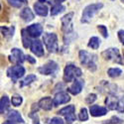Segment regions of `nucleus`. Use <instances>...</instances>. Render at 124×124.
I'll return each instance as SVG.
<instances>
[{
    "mask_svg": "<svg viewBox=\"0 0 124 124\" xmlns=\"http://www.w3.org/2000/svg\"><path fill=\"white\" fill-rule=\"evenodd\" d=\"M54 105H60V104H63V103H67L70 100V97L68 93L66 92H60V93L56 94V96L54 97Z\"/></svg>",
    "mask_w": 124,
    "mask_h": 124,
    "instance_id": "nucleus-14",
    "label": "nucleus"
},
{
    "mask_svg": "<svg viewBox=\"0 0 124 124\" xmlns=\"http://www.w3.org/2000/svg\"><path fill=\"white\" fill-rule=\"evenodd\" d=\"M26 59H27V61H29L30 63H32V64H35V63H36V60H34L31 56H27Z\"/></svg>",
    "mask_w": 124,
    "mask_h": 124,
    "instance_id": "nucleus-38",
    "label": "nucleus"
},
{
    "mask_svg": "<svg viewBox=\"0 0 124 124\" xmlns=\"http://www.w3.org/2000/svg\"><path fill=\"white\" fill-rule=\"evenodd\" d=\"M82 85H84V80H77L76 79L73 82V85L69 87V91L70 92L71 94L77 95V94H78L79 92L81 91Z\"/></svg>",
    "mask_w": 124,
    "mask_h": 124,
    "instance_id": "nucleus-16",
    "label": "nucleus"
},
{
    "mask_svg": "<svg viewBox=\"0 0 124 124\" xmlns=\"http://www.w3.org/2000/svg\"><path fill=\"white\" fill-rule=\"evenodd\" d=\"M102 6L103 5L101 3H93V4H90V5L86 6L84 9V12H82L81 23H88L92 19V17L102 8Z\"/></svg>",
    "mask_w": 124,
    "mask_h": 124,
    "instance_id": "nucleus-2",
    "label": "nucleus"
},
{
    "mask_svg": "<svg viewBox=\"0 0 124 124\" xmlns=\"http://www.w3.org/2000/svg\"><path fill=\"white\" fill-rule=\"evenodd\" d=\"M77 33L75 32H71V33H68V34H65V37H64V41H65V44H69L70 43L71 41H74L76 38H77Z\"/></svg>",
    "mask_w": 124,
    "mask_h": 124,
    "instance_id": "nucleus-30",
    "label": "nucleus"
},
{
    "mask_svg": "<svg viewBox=\"0 0 124 124\" xmlns=\"http://www.w3.org/2000/svg\"><path fill=\"white\" fill-rule=\"evenodd\" d=\"M81 76V70L74 65H68L64 70V80L66 82L73 81L75 78Z\"/></svg>",
    "mask_w": 124,
    "mask_h": 124,
    "instance_id": "nucleus-4",
    "label": "nucleus"
},
{
    "mask_svg": "<svg viewBox=\"0 0 124 124\" xmlns=\"http://www.w3.org/2000/svg\"><path fill=\"white\" fill-rule=\"evenodd\" d=\"M101 56L107 61H112L118 64H122V58L119 54V51L115 48H109L105 51H103Z\"/></svg>",
    "mask_w": 124,
    "mask_h": 124,
    "instance_id": "nucleus-6",
    "label": "nucleus"
},
{
    "mask_svg": "<svg viewBox=\"0 0 124 124\" xmlns=\"http://www.w3.org/2000/svg\"><path fill=\"white\" fill-rule=\"evenodd\" d=\"M73 17H74V13H69L62 18V30L65 32V34L74 32L73 31Z\"/></svg>",
    "mask_w": 124,
    "mask_h": 124,
    "instance_id": "nucleus-7",
    "label": "nucleus"
},
{
    "mask_svg": "<svg viewBox=\"0 0 124 124\" xmlns=\"http://www.w3.org/2000/svg\"><path fill=\"white\" fill-rule=\"evenodd\" d=\"M20 17H21L25 22H30L34 19V13L30 8H24L21 13H20Z\"/></svg>",
    "mask_w": 124,
    "mask_h": 124,
    "instance_id": "nucleus-18",
    "label": "nucleus"
},
{
    "mask_svg": "<svg viewBox=\"0 0 124 124\" xmlns=\"http://www.w3.org/2000/svg\"><path fill=\"white\" fill-rule=\"evenodd\" d=\"M64 10H65V7H64L63 5H62V4L54 5L53 7H52V9H51V15L55 16V15H57V14L61 13L62 11H64Z\"/></svg>",
    "mask_w": 124,
    "mask_h": 124,
    "instance_id": "nucleus-27",
    "label": "nucleus"
},
{
    "mask_svg": "<svg viewBox=\"0 0 124 124\" xmlns=\"http://www.w3.org/2000/svg\"><path fill=\"white\" fill-rule=\"evenodd\" d=\"M7 1L9 2L10 5H12L13 7L16 8H19L27 3V0H7Z\"/></svg>",
    "mask_w": 124,
    "mask_h": 124,
    "instance_id": "nucleus-28",
    "label": "nucleus"
},
{
    "mask_svg": "<svg viewBox=\"0 0 124 124\" xmlns=\"http://www.w3.org/2000/svg\"><path fill=\"white\" fill-rule=\"evenodd\" d=\"M79 61L81 65H84L90 70H95L96 69V56L93 54H90L86 51L81 50L79 51Z\"/></svg>",
    "mask_w": 124,
    "mask_h": 124,
    "instance_id": "nucleus-1",
    "label": "nucleus"
},
{
    "mask_svg": "<svg viewBox=\"0 0 124 124\" xmlns=\"http://www.w3.org/2000/svg\"><path fill=\"white\" fill-rule=\"evenodd\" d=\"M107 74H108V76L110 78H117L122 74V70L120 69H118V68H112V69L108 70Z\"/></svg>",
    "mask_w": 124,
    "mask_h": 124,
    "instance_id": "nucleus-26",
    "label": "nucleus"
},
{
    "mask_svg": "<svg viewBox=\"0 0 124 124\" xmlns=\"http://www.w3.org/2000/svg\"><path fill=\"white\" fill-rule=\"evenodd\" d=\"M118 38H119V41L124 45V30H120L118 31Z\"/></svg>",
    "mask_w": 124,
    "mask_h": 124,
    "instance_id": "nucleus-37",
    "label": "nucleus"
},
{
    "mask_svg": "<svg viewBox=\"0 0 124 124\" xmlns=\"http://www.w3.org/2000/svg\"><path fill=\"white\" fill-rule=\"evenodd\" d=\"M122 122V120L121 119H119L118 117H112L111 119H109V120H107L106 122H104V124H120Z\"/></svg>",
    "mask_w": 124,
    "mask_h": 124,
    "instance_id": "nucleus-34",
    "label": "nucleus"
},
{
    "mask_svg": "<svg viewBox=\"0 0 124 124\" xmlns=\"http://www.w3.org/2000/svg\"><path fill=\"white\" fill-rule=\"evenodd\" d=\"M10 106V102H9V98L5 95V96H2L1 100H0V112L1 114H4V113L8 110Z\"/></svg>",
    "mask_w": 124,
    "mask_h": 124,
    "instance_id": "nucleus-20",
    "label": "nucleus"
},
{
    "mask_svg": "<svg viewBox=\"0 0 124 124\" xmlns=\"http://www.w3.org/2000/svg\"><path fill=\"white\" fill-rule=\"evenodd\" d=\"M121 2H123V3H124V0H121Z\"/></svg>",
    "mask_w": 124,
    "mask_h": 124,
    "instance_id": "nucleus-41",
    "label": "nucleus"
},
{
    "mask_svg": "<svg viewBox=\"0 0 124 124\" xmlns=\"http://www.w3.org/2000/svg\"><path fill=\"white\" fill-rule=\"evenodd\" d=\"M89 111L91 113V115L95 116V117L103 116L107 113V109L105 107H102V106H99V105H91L90 108H89Z\"/></svg>",
    "mask_w": 124,
    "mask_h": 124,
    "instance_id": "nucleus-15",
    "label": "nucleus"
},
{
    "mask_svg": "<svg viewBox=\"0 0 124 124\" xmlns=\"http://www.w3.org/2000/svg\"><path fill=\"white\" fill-rule=\"evenodd\" d=\"M1 32L4 37L11 38L14 34V27H1Z\"/></svg>",
    "mask_w": 124,
    "mask_h": 124,
    "instance_id": "nucleus-23",
    "label": "nucleus"
},
{
    "mask_svg": "<svg viewBox=\"0 0 124 124\" xmlns=\"http://www.w3.org/2000/svg\"><path fill=\"white\" fill-rule=\"evenodd\" d=\"M4 124H12V122H11V121H7V122H5Z\"/></svg>",
    "mask_w": 124,
    "mask_h": 124,
    "instance_id": "nucleus-40",
    "label": "nucleus"
},
{
    "mask_svg": "<svg viewBox=\"0 0 124 124\" xmlns=\"http://www.w3.org/2000/svg\"><path fill=\"white\" fill-rule=\"evenodd\" d=\"M22 101H23V98H22L21 95H19V94H14L12 96V99H11V102H12V104L14 106H20Z\"/></svg>",
    "mask_w": 124,
    "mask_h": 124,
    "instance_id": "nucleus-29",
    "label": "nucleus"
},
{
    "mask_svg": "<svg viewBox=\"0 0 124 124\" xmlns=\"http://www.w3.org/2000/svg\"><path fill=\"white\" fill-rule=\"evenodd\" d=\"M78 118H79L80 121H85V120L88 119V113H87L86 108H81V109H80Z\"/></svg>",
    "mask_w": 124,
    "mask_h": 124,
    "instance_id": "nucleus-31",
    "label": "nucleus"
},
{
    "mask_svg": "<svg viewBox=\"0 0 124 124\" xmlns=\"http://www.w3.org/2000/svg\"><path fill=\"white\" fill-rule=\"evenodd\" d=\"M27 30H22V40H23V46L24 48H29L31 47V44H32V42L30 41L29 39V34H27Z\"/></svg>",
    "mask_w": 124,
    "mask_h": 124,
    "instance_id": "nucleus-22",
    "label": "nucleus"
},
{
    "mask_svg": "<svg viewBox=\"0 0 124 124\" xmlns=\"http://www.w3.org/2000/svg\"><path fill=\"white\" fill-rule=\"evenodd\" d=\"M99 45H100V41L97 37H92L90 38L89 42H88V47L93 49V50H97L99 48Z\"/></svg>",
    "mask_w": 124,
    "mask_h": 124,
    "instance_id": "nucleus-24",
    "label": "nucleus"
},
{
    "mask_svg": "<svg viewBox=\"0 0 124 124\" xmlns=\"http://www.w3.org/2000/svg\"><path fill=\"white\" fill-rule=\"evenodd\" d=\"M38 105L40 108H42L44 110H51L54 105V100H52L51 97H44L39 101Z\"/></svg>",
    "mask_w": 124,
    "mask_h": 124,
    "instance_id": "nucleus-17",
    "label": "nucleus"
},
{
    "mask_svg": "<svg viewBox=\"0 0 124 124\" xmlns=\"http://www.w3.org/2000/svg\"><path fill=\"white\" fill-rule=\"evenodd\" d=\"M105 104L111 110L124 112V103L114 95H108L105 99Z\"/></svg>",
    "mask_w": 124,
    "mask_h": 124,
    "instance_id": "nucleus-5",
    "label": "nucleus"
},
{
    "mask_svg": "<svg viewBox=\"0 0 124 124\" xmlns=\"http://www.w3.org/2000/svg\"><path fill=\"white\" fill-rule=\"evenodd\" d=\"M26 30L28 34L30 35V37H33V38H38L43 33V27L40 24H33L31 26H28Z\"/></svg>",
    "mask_w": 124,
    "mask_h": 124,
    "instance_id": "nucleus-12",
    "label": "nucleus"
},
{
    "mask_svg": "<svg viewBox=\"0 0 124 124\" xmlns=\"http://www.w3.org/2000/svg\"><path fill=\"white\" fill-rule=\"evenodd\" d=\"M36 76L35 75H29L28 77H26L23 80H22V82H21V86H27V85H31L33 81H35L36 80Z\"/></svg>",
    "mask_w": 124,
    "mask_h": 124,
    "instance_id": "nucleus-25",
    "label": "nucleus"
},
{
    "mask_svg": "<svg viewBox=\"0 0 124 124\" xmlns=\"http://www.w3.org/2000/svg\"><path fill=\"white\" fill-rule=\"evenodd\" d=\"M95 99H96V94L91 93V94L87 95V97L85 98V101H86V103H88V104H91L92 102L95 101Z\"/></svg>",
    "mask_w": 124,
    "mask_h": 124,
    "instance_id": "nucleus-35",
    "label": "nucleus"
},
{
    "mask_svg": "<svg viewBox=\"0 0 124 124\" xmlns=\"http://www.w3.org/2000/svg\"><path fill=\"white\" fill-rule=\"evenodd\" d=\"M34 9H35V12L40 16H47L48 10H49L48 6L45 4V1L42 2V0H39L38 2L34 4Z\"/></svg>",
    "mask_w": 124,
    "mask_h": 124,
    "instance_id": "nucleus-13",
    "label": "nucleus"
},
{
    "mask_svg": "<svg viewBox=\"0 0 124 124\" xmlns=\"http://www.w3.org/2000/svg\"><path fill=\"white\" fill-rule=\"evenodd\" d=\"M31 51L32 53L35 54L38 57H42L44 56V48L42 45V42L39 40H34L32 41V44H31Z\"/></svg>",
    "mask_w": 124,
    "mask_h": 124,
    "instance_id": "nucleus-11",
    "label": "nucleus"
},
{
    "mask_svg": "<svg viewBox=\"0 0 124 124\" xmlns=\"http://www.w3.org/2000/svg\"><path fill=\"white\" fill-rule=\"evenodd\" d=\"M7 119L9 121H14V122H18V123H23L24 122L22 116L20 115V113L18 111H15V110H12V111H10L8 113Z\"/></svg>",
    "mask_w": 124,
    "mask_h": 124,
    "instance_id": "nucleus-19",
    "label": "nucleus"
},
{
    "mask_svg": "<svg viewBox=\"0 0 124 124\" xmlns=\"http://www.w3.org/2000/svg\"><path fill=\"white\" fill-rule=\"evenodd\" d=\"M50 124H64V121L59 117H54V118H52Z\"/></svg>",
    "mask_w": 124,
    "mask_h": 124,
    "instance_id": "nucleus-36",
    "label": "nucleus"
},
{
    "mask_svg": "<svg viewBox=\"0 0 124 124\" xmlns=\"http://www.w3.org/2000/svg\"><path fill=\"white\" fill-rule=\"evenodd\" d=\"M55 1H56V2H58L59 4H61L62 2H64V1H65V0H55Z\"/></svg>",
    "mask_w": 124,
    "mask_h": 124,
    "instance_id": "nucleus-39",
    "label": "nucleus"
},
{
    "mask_svg": "<svg viewBox=\"0 0 124 124\" xmlns=\"http://www.w3.org/2000/svg\"><path fill=\"white\" fill-rule=\"evenodd\" d=\"M66 117V122H67V124H71L75 120H76V115H75V112H73V113H70V114H69V115H67V116H65Z\"/></svg>",
    "mask_w": 124,
    "mask_h": 124,
    "instance_id": "nucleus-33",
    "label": "nucleus"
},
{
    "mask_svg": "<svg viewBox=\"0 0 124 124\" xmlns=\"http://www.w3.org/2000/svg\"><path fill=\"white\" fill-rule=\"evenodd\" d=\"M57 70H58V65L55 63V62H53V61H49L48 63L45 64L43 67L39 68L40 74L46 75V76H49V75L54 74Z\"/></svg>",
    "mask_w": 124,
    "mask_h": 124,
    "instance_id": "nucleus-9",
    "label": "nucleus"
},
{
    "mask_svg": "<svg viewBox=\"0 0 124 124\" xmlns=\"http://www.w3.org/2000/svg\"><path fill=\"white\" fill-rule=\"evenodd\" d=\"M9 60H10V62H12L14 64H22L25 60V57H24V54L21 50L14 48L11 51V55L9 57Z\"/></svg>",
    "mask_w": 124,
    "mask_h": 124,
    "instance_id": "nucleus-10",
    "label": "nucleus"
},
{
    "mask_svg": "<svg viewBox=\"0 0 124 124\" xmlns=\"http://www.w3.org/2000/svg\"><path fill=\"white\" fill-rule=\"evenodd\" d=\"M75 110H76V107H75L74 105H69V106H66V107H64V108H62V109L58 112V114L67 116V115L70 114V113L75 112Z\"/></svg>",
    "mask_w": 124,
    "mask_h": 124,
    "instance_id": "nucleus-21",
    "label": "nucleus"
},
{
    "mask_svg": "<svg viewBox=\"0 0 124 124\" xmlns=\"http://www.w3.org/2000/svg\"><path fill=\"white\" fill-rule=\"evenodd\" d=\"M98 31L102 34V36L104 37V38H107L108 37V32H107V28L104 26V25H98L97 27Z\"/></svg>",
    "mask_w": 124,
    "mask_h": 124,
    "instance_id": "nucleus-32",
    "label": "nucleus"
},
{
    "mask_svg": "<svg viewBox=\"0 0 124 124\" xmlns=\"http://www.w3.org/2000/svg\"><path fill=\"white\" fill-rule=\"evenodd\" d=\"M44 44L50 53H57L59 50L58 46V37L54 33H46L43 37Z\"/></svg>",
    "mask_w": 124,
    "mask_h": 124,
    "instance_id": "nucleus-3",
    "label": "nucleus"
},
{
    "mask_svg": "<svg viewBox=\"0 0 124 124\" xmlns=\"http://www.w3.org/2000/svg\"><path fill=\"white\" fill-rule=\"evenodd\" d=\"M7 74H8V77H10L13 80H17L24 76L25 69L22 66L17 65V66H14V67H11L10 69H8Z\"/></svg>",
    "mask_w": 124,
    "mask_h": 124,
    "instance_id": "nucleus-8",
    "label": "nucleus"
}]
</instances>
